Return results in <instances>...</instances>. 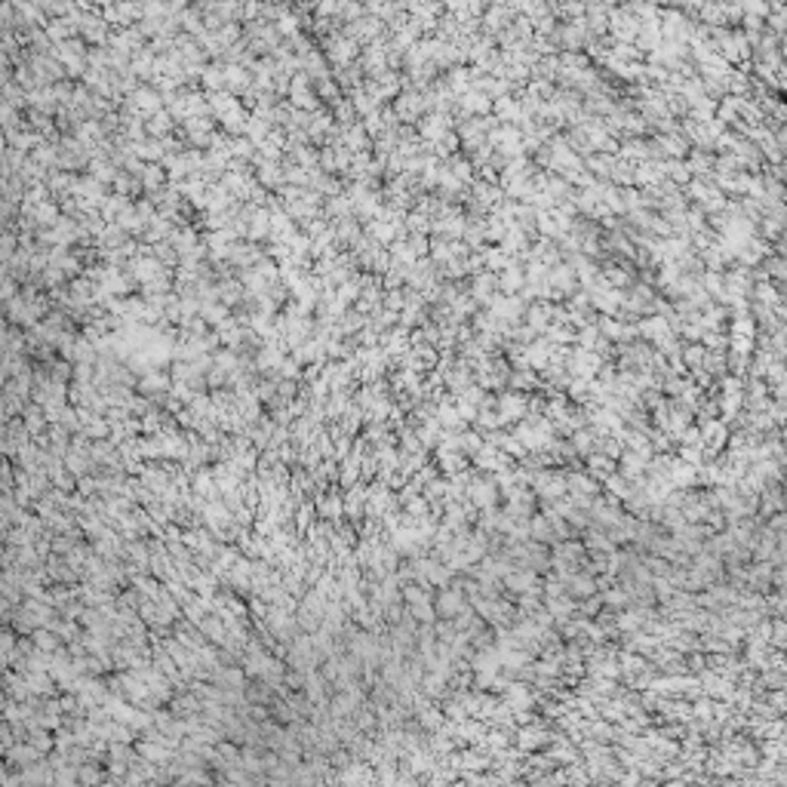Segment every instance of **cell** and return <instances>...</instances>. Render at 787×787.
<instances>
[{"instance_id":"cell-1","label":"cell","mask_w":787,"mask_h":787,"mask_svg":"<svg viewBox=\"0 0 787 787\" xmlns=\"http://www.w3.org/2000/svg\"><path fill=\"white\" fill-rule=\"evenodd\" d=\"M274 25H277V31H280V37H283V40H290V37H295V34H299L302 16H299V13H292V9H286V13H283L280 18H277Z\"/></svg>"},{"instance_id":"cell-2","label":"cell","mask_w":787,"mask_h":787,"mask_svg":"<svg viewBox=\"0 0 787 787\" xmlns=\"http://www.w3.org/2000/svg\"><path fill=\"white\" fill-rule=\"evenodd\" d=\"M80 781H101V772H96V769H87L80 775Z\"/></svg>"}]
</instances>
